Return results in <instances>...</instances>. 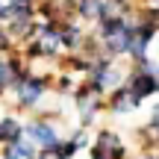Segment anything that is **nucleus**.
<instances>
[{"label": "nucleus", "instance_id": "nucleus-6", "mask_svg": "<svg viewBox=\"0 0 159 159\" xmlns=\"http://www.w3.org/2000/svg\"><path fill=\"white\" fill-rule=\"evenodd\" d=\"M89 159H130V148L115 130H97L89 148Z\"/></svg>", "mask_w": 159, "mask_h": 159}, {"label": "nucleus", "instance_id": "nucleus-8", "mask_svg": "<svg viewBox=\"0 0 159 159\" xmlns=\"http://www.w3.org/2000/svg\"><path fill=\"white\" fill-rule=\"evenodd\" d=\"M24 136L35 144V148H59L62 133H59L56 121H50V115H39V118L24 121Z\"/></svg>", "mask_w": 159, "mask_h": 159}, {"label": "nucleus", "instance_id": "nucleus-14", "mask_svg": "<svg viewBox=\"0 0 159 159\" xmlns=\"http://www.w3.org/2000/svg\"><path fill=\"white\" fill-rule=\"evenodd\" d=\"M6 3H9V21H15V18H39L35 15L39 0H6Z\"/></svg>", "mask_w": 159, "mask_h": 159}, {"label": "nucleus", "instance_id": "nucleus-9", "mask_svg": "<svg viewBox=\"0 0 159 159\" xmlns=\"http://www.w3.org/2000/svg\"><path fill=\"white\" fill-rule=\"evenodd\" d=\"M159 35V30L153 24L142 21V18L136 15V24H133V39H130V50H127V59H130L133 65L142 62V59L150 56V44H153V39Z\"/></svg>", "mask_w": 159, "mask_h": 159}, {"label": "nucleus", "instance_id": "nucleus-4", "mask_svg": "<svg viewBox=\"0 0 159 159\" xmlns=\"http://www.w3.org/2000/svg\"><path fill=\"white\" fill-rule=\"evenodd\" d=\"M127 89L133 91V94L139 97V100H150V97L159 94V62L153 59H142V62H136L130 71H127Z\"/></svg>", "mask_w": 159, "mask_h": 159}, {"label": "nucleus", "instance_id": "nucleus-15", "mask_svg": "<svg viewBox=\"0 0 159 159\" xmlns=\"http://www.w3.org/2000/svg\"><path fill=\"white\" fill-rule=\"evenodd\" d=\"M12 50H15V41H12L9 30L0 24V56H3V53H12Z\"/></svg>", "mask_w": 159, "mask_h": 159}, {"label": "nucleus", "instance_id": "nucleus-12", "mask_svg": "<svg viewBox=\"0 0 159 159\" xmlns=\"http://www.w3.org/2000/svg\"><path fill=\"white\" fill-rule=\"evenodd\" d=\"M0 159H39V148L27 136H18L15 142L0 148Z\"/></svg>", "mask_w": 159, "mask_h": 159}, {"label": "nucleus", "instance_id": "nucleus-1", "mask_svg": "<svg viewBox=\"0 0 159 159\" xmlns=\"http://www.w3.org/2000/svg\"><path fill=\"white\" fill-rule=\"evenodd\" d=\"M133 24H136V12L133 15H115V18H103L94 24L91 33L100 39L103 56L112 59H127L130 50V39H133Z\"/></svg>", "mask_w": 159, "mask_h": 159}, {"label": "nucleus", "instance_id": "nucleus-5", "mask_svg": "<svg viewBox=\"0 0 159 159\" xmlns=\"http://www.w3.org/2000/svg\"><path fill=\"white\" fill-rule=\"evenodd\" d=\"M71 97H74V106H77V115H80V127H85V130L94 127L97 118L106 112V97L97 94V91L91 89L89 83H83V80H80L77 91Z\"/></svg>", "mask_w": 159, "mask_h": 159}, {"label": "nucleus", "instance_id": "nucleus-7", "mask_svg": "<svg viewBox=\"0 0 159 159\" xmlns=\"http://www.w3.org/2000/svg\"><path fill=\"white\" fill-rule=\"evenodd\" d=\"M33 41H35L44 62H59L65 56V41H62V33H59L56 21H39V33H35Z\"/></svg>", "mask_w": 159, "mask_h": 159}, {"label": "nucleus", "instance_id": "nucleus-10", "mask_svg": "<svg viewBox=\"0 0 159 159\" xmlns=\"http://www.w3.org/2000/svg\"><path fill=\"white\" fill-rule=\"evenodd\" d=\"M27 68H30V62L24 59V53H18V50L3 53V56H0V97H3L6 91L15 89L18 77H21Z\"/></svg>", "mask_w": 159, "mask_h": 159}, {"label": "nucleus", "instance_id": "nucleus-17", "mask_svg": "<svg viewBox=\"0 0 159 159\" xmlns=\"http://www.w3.org/2000/svg\"><path fill=\"white\" fill-rule=\"evenodd\" d=\"M6 21H9V3L0 0V24H6Z\"/></svg>", "mask_w": 159, "mask_h": 159}, {"label": "nucleus", "instance_id": "nucleus-13", "mask_svg": "<svg viewBox=\"0 0 159 159\" xmlns=\"http://www.w3.org/2000/svg\"><path fill=\"white\" fill-rule=\"evenodd\" d=\"M18 136H24V121L18 118V115H3V118H0V148L15 142Z\"/></svg>", "mask_w": 159, "mask_h": 159}, {"label": "nucleus", "instance_id": "nucleus-2", "mask_svg": "<svg viewBox=\"0 0 159 159\" xmlns=\"http://www.w3.org/2000/svg\"><path fill=\"white\" fill-rule=\"evenodd\" d=\"M50 89H53V77L50 74H39V71L27 68L18 77L15 89H12L15 106L21 109V112H35V109H41V103L47 100Z\"/></svg>", "mask_w": 159, "mask_h": 159}, {"label": "nucleus", "instance_id": "nucleus-11", "mask_svg": "<svg viewBox=\"0 0 159 159\" xmlns=\"http://www.w3.org/2000/svg\"><path fill=\"white\" fill-rule=\"evenodd\" d=\"M139 106H142V100H139L127 85H118L115 91L106 94V112L115 115V118H127V115L139 112Z\"/></svg>", "mask_w": 159, "mask_h": 159}, {"label": "nucleus", "instance_id": "nucleus-16", "mask_svg": "<svg viewBox=\"0 0 159 159\" xmlns=\"http://www.w3.org/2000/svg\"><path fill=\"white\" fill-rule=\"evenodd\" d=\"M39 159H62V153H59V148H41Z\"/></svg>", "mask_w": 159, "mask_h": 159}, {"label": "nucleus", "instance_id": "nucleus-3", "mask_svg": "<svg viewBox=\"0 0 159 159\" xmlns=\"http://www.w3.org/2000/svg\"><path fill=\"white\" fill-rule=\"evenodd\" d=\"M83 83H89L91 89L97 91V94L106 97L109 91H115L118 85L127 83V71L118 65V59H112V56H100V59H94V62H91L89 71H85Z\"/></svg>", "mask_w": 159, "mask_h": 159}]
</instances>
